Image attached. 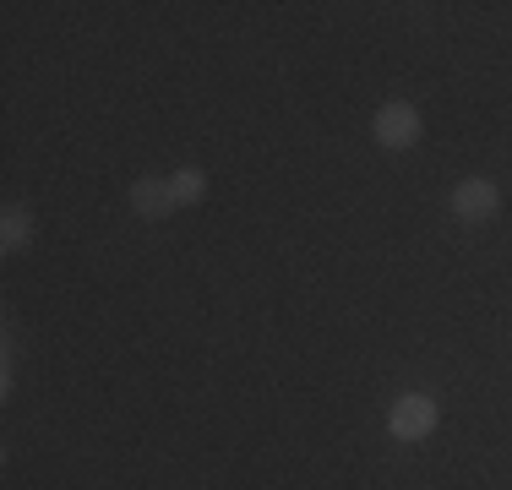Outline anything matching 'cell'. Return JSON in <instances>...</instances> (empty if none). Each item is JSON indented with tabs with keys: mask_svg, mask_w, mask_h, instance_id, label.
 Listing matches in <instances>:
<instances>
[{
	"mask_svg": "<svg viewBox=\"0 0 512 490\" xmlns=\"http://www.w3.org/2000/svg\"><path fill=\"white\" fill-rule=\"evenodd\" d=\"M431 425H436V403L425 392H409V398L393 403V436L420 441V436H431Z\"/></svg>",
	"mask_w": 512,
	"mask_h": 490,
	"instance_id": "cell-1",
	"label": "cell"
},
{
	"mask_svg": "<svg viewBox=\"0 0 512 490\" xmlns=\"http://www.w3.org/2000/svg\"><path fill=\"white\" fill-rule=\"evenodd\" d=\"M0 240H6V251H22V245L33 240V218L22 213V207H11V213H6V229H0Z\"/></svg>",
	"mask_w": 512,
	"mask_h": 490,
	"instance_id": "cell-5",
	"label": "cell"
},
{
	"mask_svg": "<svg viewBox=\"0 0 512 490\" xmlns=\"http://www.w3.org/2000/svg\"><path fill=\"white\" fill-rule=\"evenodd\" d=\"M453 207H458V218H491L496 213V186L491 180H463L458 186V196H453Z\"/></svg>",
	"mask_w": 512,
	"mask_h": 490,
	"instance_id": "cell-3",
	"label": "cell"
},
{
	"mask_svg": "<svg viewBox=\"0 0 512 490\" xmlns=\"http://www.w3.org/2000/svg\"><path fill=\"white\" fill-rule=\"evenodd\" d=\"M169 186H175V202H202V191H207V180L197 175V169H180L175 180H169Z\"/></svg>",
	"mask_w": 512,
	"mask_h": 490,
	"instance_id": "cell-6",
	"label": "cell"
},
{
	"mask_svg": "<svg viewBox=\"0 0 512 490\" xmlns=\"http://www.w3.org/2000/svg\"><path fill=\"white\" fill-rule=\"evenodd\" d=\"M414 137H420L414 104H382V115H376V142L382 147H409Z\"/></svg>",
	"mask_w": 512,
	"mask_h": 490,
	"instance_id": "cell-2",
	"label": "cell"
},
{
	"mask_svg": "<svg viewBox=\"0 0 512 490\" xmlns=\"http://www.w3.org/2000/svg\"><path fill=\"white\" fill-rule=\"evenodd\" d=\"M131 207H137L142 218H164L169 207H175V186H169V180H137V186H131Z\"/></svg>",
	"mask_w": 512,
	"mask_h": 490,
	"instance_id": "cell-4",
	"label": "cell"
}]
</instances>
